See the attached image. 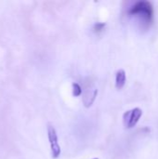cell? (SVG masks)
Masks as SVG:
<instances>
[{
  "instance_id": "obj_1",
  "label": "cell",
  "mask_w": 158,
  "mask_h": 159,
  "mask_svg": "<svg viewBox=\"0 0 158 159\" xmlns=\"http://www.w3.org/2000/svg\"><path fill=\"white\" fill-rule=\"evenodd\" d=\"M154 7L149 1L136 2L129 10V14L140 18L143 23L151 24L154 19Z\"/></svg>"
},
{
  "instance_id": "obj_2",
  "label": "cell",
  "mask_w": 158,
  "mask_h": 159,
  "mask_svg": "<svg viewBox=\"0 0 158 159\" xmlns=\"http://www.w3.org/2000/svg\"><path fill=\"white\" fill-rule=\"evenodd\" d=\"M142 116V110L141 108H134L132 110L127 111L123 116V123L127 129L134 128Z\"/></svg>"
},
{
  "instance_id": "obj_3",
  "label": "cell",
  "mask_w": 158,
  "mask_h": 159,
  "mask_svg": "<svg viewBox=\"0 0 158 159\" xmlns=\"http://www.w3.org/2000/svg\"><path fill=\"white\" fill-rule=\"evenodd\" d=\"M47 136H48V141L50 143L52 157L57 158L61 154V147L58 143V136H57L56 129L51 125H48L47 127Z\"/></svg>"
},
{
  "instance_id": "obj_4",
  "label": "cell",
  "mask_w": 158,
  "mask_h": 159,
  "mask_svg": "<svg viewBox=\"0 0 158 159\" xmlns=\"http://www.w3.org/2000/svg\"><path fill=\"white\" fill-rule=\"evenodd\" d=\"M97 93H98V89L96 88L88 89L85 91V94H84V97H83V102H84V103H85V105L87 107L90 106L93 103L94 100L96 99Z\"/></svg>"
},
{
  "instance_id": "obj_5",
  "label": "cell",
  "mask_w": 158,
  "mask_h": 159,
  "mask_svg": "<svg viewBox=\"0 0 158 159\" xmlns=\"http://www.w3.org/2000/svg\"><path fill=\"white\" fill-rule=\"evenodd\" d=\"M127 76H126V72L123 69H120L116 72L115 75V87L118 89H121L125 84H126Z\"/></svg>"
},
{
  "instance_id": "obj_6",
  "label": "cell",
  "mask_w": 158,
  "mask_h": 159,
  "mask_svg": "<svg viewBox=\"0 0 158 159\" xmlns=\"http://www.w3.org/2000/svg\"><path fill=\"white\" fill-rule=\"evenodd\" d=\"M73 92L74 96H79L82 94V88L78 83H74L73 84Z\"/></svg>"
},
{
  "instance_id": "obj_7",
  "label": "cell",
  "mask_w": 158,
  "mask_h": 159,
  "mask_svg": "<svg viewBox=\"0 0 158 159\" xmlns=\"http://www.w3.org/2000/svg\"><path fill=\"white\" fill-rule=\"evenodd\" d=\"M104 26H105V23L98 22L94 25V30H95V32H101L102 30H103Z\"/></svg>"
},
{
  "instance_id": "obj_8",
  "label": "cell",
  "mask_w": 158,
  "mask_h": 159,
  "mask_svg": "<svg viewBox=\"0 0 158 159\" xmlns=\"http://www.w3.org/2000/svg\"><path fill=\"white\" fill-rule=\"evenodd\" d=\"M93 159H99V158H93Z\"/></svg>"
}]
</instances>
